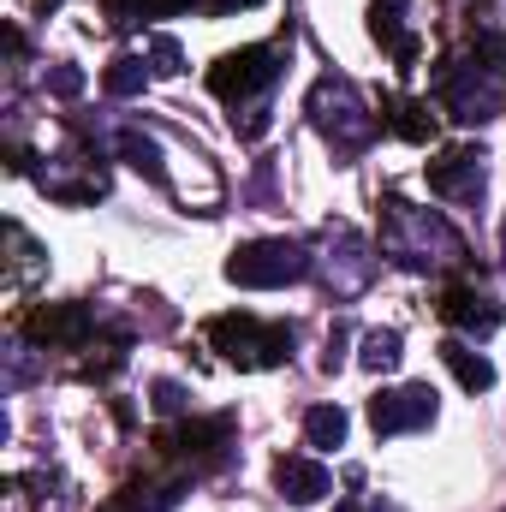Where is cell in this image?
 I'll use <instances>...</instances> for the list:
<instances>
[{
    "label": "cell",
    "instance_id": "cell-11",
    "mask_svg": "<svg viewBox=\"0 0 506 512\" xmlns=\"http://www.w3.org/2000/svg\"><path fill=\"white\" fill-rule=\"evenodd\" d=\"M370 274H376L370 245H364L352 227H328V286H334L340 298H352V292H364Z\"/></svg>",
    "mask_w": 506,
    "mask_h": 512
},
{
    "label": "cell",
    "instance_id": "cell-22",
    "mask_svg": "<svg viewBox=\"0 0 506 512\" xmlns=\"http://www.w3.org/2000/svg\"><path fill=\"white\" fill-rule=\"evenodd\" d=\"M149 78H155V72H149V60H137V54H120V60L108 66V78H102V84H108V96H137Z\"/></svg>",
    "mask_w": 506,
    "mask_h": 512
},
{
    "label": "cell",
    "instance_id": "cell-28",
    "mask_svg": "<svg viewBox=\"0 0 506 512\" xmlns=\"http://www.w3.org/2000/svg\"><path fill=\"white\" fill-rule=\"evenodd\" d=\"M346 340H352V334H346V322H340V328L328 334V352H322V370H328V376H334V370L346 364Z\"/></svg>",
    "mask_w": 506,
    "mask_h": 512
},
{
    "label": "cell",
    "instance_id": "cell-23",
    "mask_svg": "<svg viewBox=\"0 0 506 512\" xmlns=\"http://www.w3.org/2000/svg\"><path fill=\"white\" fill-rule=\"evenodd\" d=\"M6 239H12V286H18V280H24V274H36V268H42V251H36V245H30V233H24V227H18V221H12V227H6Z\"/></svg>",
    "mask_w": 506,
    "mask_h": 512
},
{
    "label": "cell",
    "instance_id": "cell-5",
    "mask_svg": "<svg viewBox=\"0 0 506 512\" xmlns=\"http://www.w3.org/2000/svg\"><path fill=\"white\" fill-rule=\"evenodd\" d=\"M280 60H286V42H256V48H239V54H221L209 66V90L221 102H262L280 78Z\"/></svg>",
    "mask_w": 506,
    "mask_h": 512
},
{
    "label": "cell",
    "instance_id": "cell-7",
    "mask_svg": "<svg viewBox=\"0 0 506 512\" xmlns=\"http://www.w3.org/2000/svg\"><path fill=\"white\" fill-rule=\"evenodd\" d=\"M441 108H447L459 126H483V120L501 114V90H495V78L477 72V66H447V72H441Z\"/></svg>",
    "mask_w": 506,
    "mask_h": 512
},
{
    "label": "cell",
    "instance_id": "cell-4",
    "mask_svg": "<svg viewBox=\"0 0 506 512\" xmlns=\"http://www.w3.org/2000/svg\"><path fill=\"white\" fill-rule=\"evenodd\" d=\"M310 251L292 245V239H251L227 256V280L233 286H251V292H274V286H298L310 280Z\"/></svg>",
    "mask_w": 506,
    "mask_h": 512
},
{
    "label": "cell",
    "instance_id": "cell-14",
    "mask_svg": "<svg viewBox=\"0 0 506 512\" xmlns=\"http://www.w3.org/2000/svg\"><path fill=\"white\" fill-rule=\"evenodd\" d=\"M262 0H108L114 24H143V18H167V12H239Z\"/></svg>",
    "mask_w": 506,
    "mask_h": 512
},
{
    "label": "cell",
    "instance_id": "cell-9",
    "mask_svg": "<svg viewBox=\"0 0 506 512\" xmlns=\"http://www.w3.org/2000/svg\"><path fill=\"white\" fill-rule=\"evenodd\" d=\"M441 316L459 328V334H477V340H489L495 328H501V298L495 292H483L477 280H459V286H447V298H441Z\"/></svg>",
    "mask_w": 506,
    "mask_h": 512
},
{
    "label": "cell",
    "instance_id": "cell-30",
    "mask_svg": "<svg viewBox=\"0 0 506 512\" xmlns=\"http://www.w3.org/2000/svg\"><path fill=\"white\" fill-rule=\"evenodd\" d=\"M54 6H60V0H36V12H54Z\"/></svg>",
    "mask_w": 506,
    "mask_h": 512
},
{
    "label": "cell",
    "instance_id": "cell-19",
    "mask_svg": "<svg viewBox=\"0 0 506 512\" xmlns=\"http://www.w3.org/2000/svg\"><path fill=\"white\" fill-rule=\"evenodd\" d=\"M346 429H352V417H346L340 405H310V411H304V441H310V447H340Z\"/></svg>",
    "mask_w": 506,
    "mask_h": 512
},
{
    "label": "cell",
    "instance_id": "cell-25",
    "mask_svg": "<svg viewBox=\"0 0 506 512\" xmlns=\"http://www.w3.org/2000/svg\"><path fill=\"white\" fill-rule=\"evenodd\" d=\"M42 84H48V96H78V90H84V72H78L72 60H54V66L42 72Z\"/></svg>",
    "mask_w": 506,
    "mask_h": 512
},
{
    "label": "cell",
    "instance_id": "cell-2",
    "mask_svg": "<svg viewBox=\"0 0 506 512\" xmlns=\"http://www.w3.org/2000/svg\"><path fill=\"white\" fill-rule=\"evenodd\" d=\"M310 126L322 131L328 143H334V155H358V149H370L376 143V108L358 96V84L352 78H340V72H328V78H316L310 84Z\"/></svg>",
    "mask_w": 506,
    "mask_h": 512
},
{
    "label": "cell",
    "instance_id": "cell-3",
    "mask_svg": "<svg viewBox=\"0 0 506 512\" xmlns=\"http://www.w3.org/2000/svg\"><path fill=\"white\" fill-rule=\"evenodd\" d=\"M203 334H209V346H215L227 364H239V370H274V364L292 358V328H286V322H262L251 310L209 316Z\"/></svg>",
    "mask_w": 506,
    "mask_h": 512
},
{
    "label": "cell",
    "instance_id": "cell-24",
    "mask_svg": "<svg viewBox=\"0 0 506 512\" xmlns=\"http://www.w3.org/2000/svg\"><path fill=\"white\" fill-rule=\"evenodd\" d=\"M149 72H155V78H179V72H185V54H179L173 36H155V42H149Z\"/></svg>",
    "mask_w": 506,
    "mask_h": 512
},
{
    "label": "cell",
    "instance_id": "cell-1",
    "mask_svg": "<svg viewBox=\"0 0 506 512\" xmlns=\"http://www.w3.org/2000/svg\"><path fill=\"white\" fill-rule=\"evenodd\" d=\"M381 256L405 274H441V268H459L465 262V239L435 215V209H417L405 197H387L381 203Z\"/></svg>",
    "mask_w": 506,
    "mask_h": 512
},
{
    "label": "cell",
    "instance_id": "cell-21",
    "mask_svg": "<svg viewBox=\"0 0 506 512\" xmlns=\"http://www.w3.org/2000/svg\"><path fill=\"white\" fill-rule=\"evenodd\" d=\"M471 66L489 72L495 84H506V36L501 30H477V36H471Z\"/></svg>",
    "mask_w": 506,
    "mask_h": 512
},
{
    "label": "cell",
    "instance_id": "cell-17",
    "mask_svg": "<svg viewBox=\"0 0 506 512\" xmlns=\"http://www.w3.org/2000/svg\"><path fill=\"white\" fill-rule=\"evenodd\" d=\"M114 149L126 155L131 167L143 173V179H155V185H167V167H161V143L149 137V131H137V126H126L120 137H114Z\"/></svg>",
    "mask_w": 506,
    "mask_h": 512
},
{
    "label": "cell",
    "instance_id": "cell-20",
    "mask_svg": "<svg viewBox=\"0 0 506 512\" xmlns=\"http://www.w3.org/2000/svg\"><path fill=\"white\" fill-rule=\"evenodd\" d=\"M399 358H405V340H399V328H376V334H364V352H358V364H364L370 376L399 370Z\"/></svg>",
    "mask_w": 506,
    "mask_h": 512
},
{
    "label": "cell",
    "instance_id": "cell-13",
    "mask_svg": "<svg viewBox=\"0 0 506 512\" xmlns=\"http://www.w3.org/2000/svg\"><path fill=\"white\" fill-rule=\"evenodd\" d=\"M328 465H316V459H298V453H286V459H274V489L292 501V507H310V501H322L328 495Z\"/></svg>",
    "mask_w": 506,
    "mask_h": 512
},
{
    "label": "cell",
    "instance_id": "cell-31",
    "mask_svg": "<svg viewBox=\"0 0 506 512\" xmlns=\"http://www.w3.org/2000/svg\"><path fill=\"white\" fill-rule=\"evenodd\" d=\"M501 268H506V221H501Z\"/></svg>",
    "mask_w": 506,
    "mask_h": 512
},
{
    "label": "cell",
    "instance_id": "cell-18",
    "mask_svg": "<svg viewBox=\"0 0 506 512\" xmlns=\"http://www.w3.org/2000/svg\"><path fill=\"white\" fill-rule=\"evenodd\" d=\"M381 126L393 137H405V143H429L435 137V114H429V102H387Z\"/></svg>",
    "mask_w": 506,
    "mask_h": 512
},
{
    "label": "cell",
    "instance_id": "cell-12",
    "mask_svg": "<svg viewBox=\"0 0 506 512\" xmlns=\"http://www.w3.org/2000/svg\"><path fill=\"white\" fill-rule=\"evenodd\" d=\"M405 12H411V0H370V36L399 60V72H411L417 54H423V42H417V30L405 24Z\"/></svg>",
    "mask_w": 506,
    "mask_h": 512
},
{
    "label": "cell",
    "instance_id": "cell-26",
    "mask_svg": "<svg viewBox=\"0 0 506 512\" xmlns=\"http://www.w3.org/2000/svg\"><path fill=\"white\" fill-rule=\"evenodd\" d=\"M233 131H239V137H245V143H256V137H262V131H268V102H251V108H245V120H239V114H233Z\"/></svg>",
    "mask_w": 506,
    "mask_h": 512
},
{
    "label": "cell",
    "instance_id": "cell-29",
    "mask_svg": "<svg viewBox=\"0 0 506 512\" xmlns=\"http://www.w3.org/2000/svg\"><path fill=\"white\" fill-rule=\"evenodd\" d=\"M334 512H364V507H358V501H340V507H334Z\"/></svg>",
    "mask_w": 506,
    "mask_h": 512
},
{
    "label": "cell",
    "instance_id": "cell-16",
    "mask_svg": "<svg viewBox=\"0 0 506 512\" xmlns=\"http://www.w3.org/2000/svg\"><path fill=\"white\" fill-rule=\"evenodd\" d=\"M441 364L453 370V382L465 387V393H489V387H495V364H489L477 346H465V340H447V346H441Z\"/></svg>",
    "mask_w": 506,
    "mask_h": 512
},
{
    "label": "cell",
    "instance_id": "cell-27",
    "mask_svg": "<svg viewBox=\"0 0 506 512\" xmlns=\"http://www.w3.org/2000/svg\"><path fill=\"white\" fill-rule=\"evenodd\" d=\"M149 393H155V411H161V417H179V411H185V387L179 382H155Z\"/></svg>",
    "mask_w": 506,
    "mask_h": 512
},
{
    "label": "cell",
    "instance_id": "cell-10",
    "mask_svg": "<svg viewBox=\"0 0 506 512\" xmlns=\"http://www.w3.org/2000/svg\"><path fill=\"white\" fill-rule=\"evenodd\" d=\"M429 191L435 197H453V203H477L483 197V149H447L441 161L423 167Z\"/></svg>",
    "mask_w": 506,
    "mask_h": 512
},
{
    "label": "cell",
    "instance_id": "cell-15",
    "mask_svg": "<svg viewBox=\"0 0 506 512\" xmlns=\"http://www.w3.org/2000/svg\"><path fill=\"white\" fill-rule=\"evenodd\" d=\"M191 477L179 471V477H167V483H126L114 501L102 512H173V501H179V489H185Z\"/></svg>",
    "mask_w": 506,
    "mask_h": 512
},
{
    "label": "cell",
    "instance_id": "cell-6",
    "mask_svg": "<svg viewBox=\"0 0 506 512\" xmlns=\"http://www.w3.org/2000/svg\"><path fill=\"white\" fill-rule=\"evenodd\" d=\"M435 423V387L429 382H405V387H381L370 399V429L376 435H411Z\"/></svg>",
    "mask_w": 506,
    "mask_h": 512
},
{
    "label": "cell",
    "instance_id": "cell-8",
    "mask_svg": "<svg viewBox=\"0 0 506 512\" xmlns=\"http://www.w3.org/2000/svg\"><path fill=\"white\" fill-rule=\"evenodd\" d=\"M24 334L30 340H42V346H90V334H96V316H90V304H42V310H30L24 316Z\"/></svg>",
    "mask_w": 506,
    "mask_h": 512
}]
</instances>
